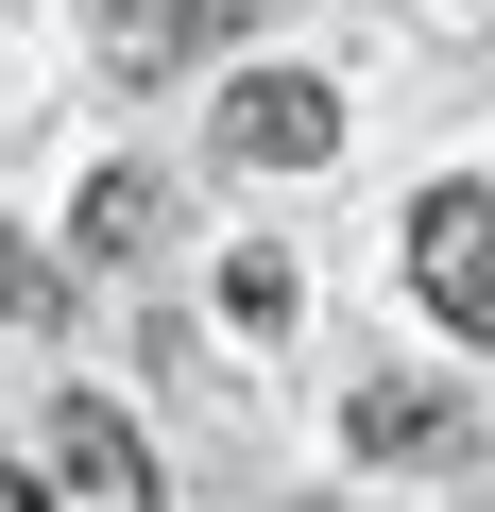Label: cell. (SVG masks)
<instances>
[{"mask_svg":"<svg viewBox=\"0 0 495 512\" xmlns=\"http://www.w3.org/2000/svg\"><path fill=\"white\" fill-rule=\"evenodd\" d=\"M410 291H427V325H461V342H495V188L478 171H444V188H410Z\"/></svg>","mask_w":495,"mask_h":512,"instance_id":"cell-1","label":"cell"},{"mask_svg":"<svg viewBox=\"0 0 495 512\" xmlns=\"http://www.w3.org/2000/svg\"><path fill=\"white\" fill-rule=\"evenodd\" d=\"M222 154H239V171H325V154H342V86H325V69H239Z\"/></svg>","mask_w":495,"mask_h":512,"instance_id":"cell-2","label":"cell"},{"mask_svg":"<svg viewBox=\"0 0 495 512\" xmlns=\"http://www.w3.org/2000/svg\"><path fill=\"white\" fill-rule=\"evenodd\" d=\"M52 461H69L103 512H154V444H137L120 410H86V393H69V410H52Z\"/></svg>","mask_w":495,"mask_h":512,"instance_id":"cell-3","label":"cell"},{"mask_svg":"<svg viewBox=\"0 0 495 512\" xmlns=\"http://www.w3.org/2000/svg\"><path fill=\"white\" fill-rule=\"evenodd\" d=\"M342 444H359V461H444V444H461V393H410V376H376V393L342 410Z\"/></svg>","mask_w":495,"mask_h":512,"instance_id":"cell-4","label":"cell"},{"mask_svg":"<svg viewBox=\"0 0 495 512\" xmlns=\"http://www.w3.org/2000/svg\"><path fill=\"white\" fill-rule=\"evenodd\" d=\"M222 18H239V0H103V52H120V69H188Z\"/></svg>","mask_w":495,"mask_h":512,"instance_id":"cell-5","label":"cell"},{"mask_svg":"<svg viewBox=\"0 0 495 512\" xmlns=\"http://www.w3.org/2000/svg\"><path fill=\"white\" fill-rule=\"evenodd\" d=\"M154 239H171V188L154 171H103L86 188V256H154Z\"/></svg>","mask_w":495,"mask_h":512,"instance_id":"cell-6","label":"cell"},{"mask_svg":"<svg viewBox=\"0 0 495 512\" xmlns=\"http://www.w3.org/2000/svg\"><path fill=\"white\" fill-rule=\"evenodd\" d=\"M291 308H308V274H291L274 239H239L222 256V325H291Z\"/></svg>","mask_w":495,"mask_h":512,"instance_id":"cell-7","label":"cell"},{"mask_svg":"<svg viewBox=\"0 0 495 512\" xmlns=\"http://www.w3.org/2000/svg\"><path fill=\"white\" fill-rule=\"evenodd\" d=\"M0 308H18V325H52V308H69V291L35 274V256H18V239H0Z\"/></svg>","mask_w":495,"mask_h":512,"instance_id":"cell-8","label":"cell"},{"mask_svg":"<svg viewBox=\"0 0 495 512\" xmlns=\"http://www.w3.org/2000/svg\"><path fill=\"white\" fill-rule=\"evenodd\" d=\"M0 512H52V495H35V478H18V461H0Z\"/></svg>","mask_w":495,"mask_h":512,"instance_id":"cell-9","label":"cell"}]
</instances>
